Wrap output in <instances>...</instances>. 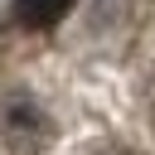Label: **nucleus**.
I'll use <instances>...</instances> for the list:
<instances>
[{"label":"nucleus","mask_w":155,"mask_h":155,"mask_svg":"<svg viewBox=\"0 0 155 155\" xmlns=\"http://www.w3.org/2000/svg\"><path fill=\"white\" fill-rule=\"evenodd\" d=\"M68 5L73 0H15V19L24 29H48V24H58L68 15Z\"/></svg>","instance_id":"obj_1"}]
</instances>
